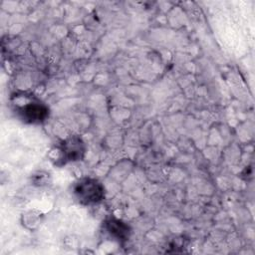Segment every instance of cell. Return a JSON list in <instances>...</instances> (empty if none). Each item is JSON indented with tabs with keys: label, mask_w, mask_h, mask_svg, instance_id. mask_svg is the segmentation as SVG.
Segmentation results:
<instances>
[{
	"label": "cell",
	"mask_w": 255,
	"mask_h": 255,
	"mask_svg": "<svg viewBox=\"0 0 255 255\" xmlns=\"http://www.w3.org/2000/svg\"><path fill=\"white\" fill-rule=\"evenodd\" d=\"M13 102L19 118L28 124H42L49 118V108L33 96H15Z\"/></svg>",
	"instance_id": "obj_1"
},
{
	"label": "cell",
	"mask_w": 255,
	"mask_h": 255,
	"mask_svg": "<svg viewBox=\"0 0 255 255\" xmlns=\"http://www.w3.org/2000/svg\"><path fill=\"white\" fill-rule=\"evenodd\" d=\"M104 227L113 240L118 241L119 243H124L127 240H128L129 235H130V229L128 223L115 218V217H110L108 218L105 223Z\"/></svg>",
	"instance_id": "obj_4"
},
{
	"label": "cell",
	"mask_w": 255,
	"mask_h": 255,
	"mask_svg": "<svg viewBox=\"0 0 255 255\" xmlns=\"http://www.w3.org/2000/svg\"><path fill=\"white\" fill-rule=\"evenodd\" d=\"M44 218V214L38 209H30L21 215V223L28 230L37 229Z\"/></svg>",
	"instance_id": "obj_5"
},
{
	"label": "cell",
	"mask_w": 255,
	"mask_h": 255,
	"mask_svg": "<svg viewBox=\"0 0 255 255\" xmlns=\"http://www.w3.org/2000/svg\"><path fill=\"white\" fill-rule=\"evenodd\" d=\"M72 193L80 204L92 206L103 201L105 198V187L97 178L82 177L74 182Z\"/></svg>",
	"instance_id": "obj_3"
},
{
	"label": "cell",
	"mask_w": 255,
	"mask_h": 255,
	"mask_svg": "<svg viewBox=\"0 0 255 255\" xmlns=\"http://www.w3.org/2000/svg\"><path fill=\"white\" fill-rule=\"evenodd\" d=\"M87 147L79 135H70L50 150L49 156L55 165H64L68 162L80 161L84 158Z\"/></svg>",
	"instance_id": "obj_2"
},
{
	"label": "cell",
	"mask_w": 255,
	"mask_h": 255,
	"mask_svg": "<svg viewBox=\"0 0 255 255\" xmlns=\"http://www.w3.org/2000/svg\"><path fill=\"white\" fill-rule=\"evenodd\" d=\"M49 177H50V174L48 172H44V171H38L37 173L32 175L34 184H38L40 186L47 184L49 181Z\"/></svg>",
	"instance_id": "obj_6"
}]
</instances>
